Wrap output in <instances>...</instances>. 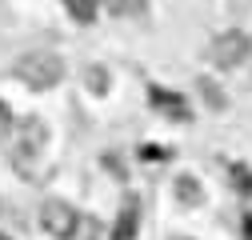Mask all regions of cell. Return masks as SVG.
<instances>
[{
  "mask_svg": "<svg viewBox=\"0 0 252 240\" xmlns=\"http://www.w3.org/2000/svg\"><path fill=\"white\" fill-rule=\"evenodd\" d=\"M172 188H176V200L180 204H188V208H196V204H204V188H200V180L196 176H176L172 180Z\"/></svg>",
  "mask_w": 252,
  "mask_h": 240,
  "instance_id": "8992f818",
  "label": "cell"
},
{
  "mask_svg": "<svg viewBox=\"0 0 252 240\" xmlns=\"http://www.w3.org/2000/svg\"><path fill=\"white\" fill-rule=\"evenodd\" d=\"M136 200H128L120 208V220H116V232H112V240H132V232H136V220H140V212H136Z\"/></svg>",
  "mask_w": 252,
  "mask_h": 240,
  "instance_id": "52a82bcc",
  "label": "cell"
},
{
  "mask_svg": "<svg viewBox=\"0 0 252 240\" xmlns=\"http://www.w3.org/2000/svg\"><path fill=\"white\" fill-rule=\"evenodd\" d=\"M16 128V152L20 156H36V152H44V144H48V124L40 116H24L20 124H12Z\"/></svg>",
  "mask_w": 252,
  "mask_h": 240,
  "instance_id": "277c9868",
  "label": "cell"
},
{
  "mask_svg": "<svg viewBox=\"0 0 252 240\" xmlns=\"http://www.w3.org/2000/svg\"><path fill=\"white\" fill-rule=\"evenodd\" d=\"M248 52H252V36L240 32V28H232V32H220L212 40L208 60H212L216 68H240L244 60H248Z\"/></svg>",
  "mask_w": 252,
  "mask_h": 240,
  "instance_id": "7a4b0ae2",
  "label": "cell"
},
{
  "mask_svg": "<svg viewBox=\"0 0 252 240\" xmlns=\"http://www.w3.org/2000/svg\"><path fill=\"white\" fill-rule=\"evenodd\" d=\"M12 124H16V120H12V108L0 100V140H8V136H12Z\"/></svg>",
  "mask_w": 252,
  "mask_h": 240,
  "instance_id": "7c38bea8",
  "label": "cell"
},
{
  "mask_svg": "<svg viewBox=\"0 0 252 240\" xmlns=\"http://www.w3.org/2000/svg\"><path fill=\"white\" fill-rule=\"evenodd\" d=\"M60 4L68 8V16L76 24H92V20H96V0H60Z\"/></svg>",
  "mask_w": 252,
  "mask_h": 240,
  "instance_id": "ba28073f",
  "label": "cell"
},
{
  "mask_svg": "<svg viewBox=\"0 0 252 240\" xmlns=\"http://www.w3.org/2000/svg\"><path fill=\"white\" fill-rule=\"evenodd\" d=\"M176 240H188V236H176Z\"/></svg>",
  "mask_w": 252,
  "mask_h": 240,
  "instance_id": "5bb4252c",
  "label": "cell"
},
{
  "mask_svg": "<svg viewBox=\"0 0 252 240\" xmlns=\"http://www.w3.org/2000/svg\"><path fill=\"white\" fill-rule=\"evenodd\" d=\"M68 240H100V220L96 216H76V224H72V236Z\"/></svg>",
  "mask_w": 252,
  "mask_h": 240,
  "instance_id": "9c48e42d",
  "label": "cell"
},
{
  "mask_svg": "<svg viewBox=\"0 0 252 240\" xmlns=\"http://www.w3.org/2000/svg\"><path fill=\"white\" fill-rule=\"evenodd\" d=\"M16 80L36 88V92H48V88H56L60 80H64V60H60L56 52H24L16 64H12Z\"/></svg>",
  "mask_w": 252,
  "mask_h": 240,
  "instance_id": "6da1fadb",
  "label": "cell"
},
{
  "mask_svg": "<svg viewBox=\"0 0 252 240\" xmlns=\"http://www.w3.org/2000/svg\"><path fill=\"white\" fill-rule=\"evenodd\" d=\"M0 240H8V236H0Z\"/></svg>",
  "mask_w": 252,
  "mask_h": 240,
  "instance_id": "9a60e30c",
  "label": "cell"
},
{
  "mask_svg": "<svg viewBox=\"0 0 252 240\" xmlns=\"http://www.w3.org/2000/svg\"><path fill=\"white\" fill-rule=\"evenodd\" d=\"M76 216H80V212H76L68 200H56V196H52V200L40 204V224H44V232L56 236V240H68V236H72Z\"/></svg>",
  "mask_w": 252,
  "mask_h": 240,
  "instance_id": "3957f363",
  "label": "cell"
},
{
  "mask_svg": "<svg viewBox=\"0 0 252 240\" xmlns=\"http://www.w3.org/2000/svg\"><path fill=\"white\" fill-rule=\"evenodd\" d=\"M84 84H88V92H96V96H104V92H108V68H100V64H92V68L84 72Z\"/></svg>",
  "mask_w": 252,
  "mask_h": 240,
  "instance_id": "30bf717a",
  "label": "cell"
},
{
  "mask_svg": "<svg viewBox=\"0 0 252 240\" xmlns=\"http://www.w3.org/2000/svg\"><path fill=\"white\" fill-rule=\"evenodd\" d=\"M100 4H104L112 16H124V12H132V8H136V0H100Z\"/></svg>",
  "mask_w": 252,
  "mask_h": 240,
  "instance_id": "4fadbf2b",
  "label": "cell"
},
{
  "mask_svg": "<svg viewBox=\"0 0 252 240\" xmlns=\"http://www.w3.org/2000/svg\"><path fill=\"white\" fill-rule=\"evenodd\" d=\"M232 184H236L244 196L252 192V168H248V164H232Z\"/></svg>",
  "mask_w": 252,
  "mask_h": 240,
  "instance_id": "8fae6325",
  "label": "cell"
},
{
  "mask_svg": "<svg viewBox=\"0 0 252 240\" xmlns=\"http://www.w3.org/2000/svg\"><path fill=\"white\" fill-rule=\"evenodd\" d=\"M148 100H152V108H160L168 120H192V112H188V100L176 96V92H164V88H148Z\"/></svg>",
  "mask_w": 252,
  "mask_h": 240,
  "instance_id": "5b68a950",
  "label": "cell"
}]
</instances>
